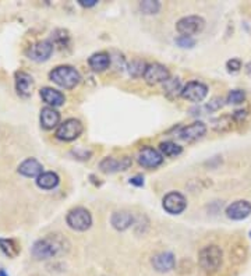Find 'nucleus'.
<instances>
[{
	"mask_svg": "<svg viewBox=\"0 0 251 276\" xmlns=\"http://www.w3.org/2000/svg\"><path fill=\"white\" fill-rule=\"evenodd\" d=\"M138 163L144 168L148 169H155L159 165H162L163 156L159 151H156L152 146H144L143 149H140L137 155Z\"/></svg>",
	"mask_w": 251,
	"mask_h": 276,
	"instance_id": "1a4fd4ad",
	"label": "nucleus"
},
{
	"mask_svg": "<svg viewBox=\"0 0 251 276\" xmlns=\"http://www.w3.org/2000/svg\"><path fill=\"white\" fill-rule=\"evenodd\" d=\"M42 171H43L42 165L34 158L25 159L24 162L18 166V173L25 176V177H38L39 174L43 173Z\"/></svg>",
	"mask_w": 251,
	"mask_h": 276,
	"instance_id": "a211bd4d",
	"label": "nucleus"
},
{
	"mask_svg": "<svg viewBox=\"0 0 251 276\" xmlns=\"http://www.w3.org/2000/svg\"><path fill=\"white\" fill-rule=\"evenodd\" d=\"M0 250L7 255L8 258H16L20 254V247L14 240L10 239H0Z\"/></svg>",
	"mask_w": 251,
	"mask_h": 276,
	"instance_id": "5701e85b",
	"label": "nucleus"
},
{
	"mask_svg": "<svg viewBox=\"0 0 251 276\" xmlns=\"http://www.w3.org/2000/svg\"><path fill=\"white\" fill-rule=\"evenodd\" d=\"M251 213V203L246 200H239L232 203L226 208V216L232 220H243Z\"/></svg>",
	"mask_w": 251,
	"mask_h": 276,
	"instance_id": "9b49d317",
	"label": "nucleus"
},
{
	"mask_svg": "<svg viewBox=\"0 0 251 276\" xmlns=\"http://www.w3.org/2000/svg\"><path fill=\"white\" fill-rule=\"evenodd\" d=\"M131 159L129 156H123L120 159H114V158H105L99 163V169L104 173H114V172L127 171L131 166Z\"/></svg>",
	"mask_w": 251,
	"mask_h": 276,
	"instance_id": "ddd939ff",
	"label": "nucleus"
},
{
	"mask_svg": "<svg viewBox=\"0 0 251 276\" xmlns=\"http://www.w3.org/2000/svg\"><path fill=\"white\" fill-rule=\"evenodd\" d=\"M66 220H67V225L73 230H77V232H85L92 225L91 213H89L88 209H85L82 207L73 208L72 211L67 213Z\"/></svg>",
	"mask_w": 251,
	"mask_h": 276,
	"instance_id": "20e7f679",
	"label": "nucleus"
},
{
	"mask_svg": "<svg viewBox=\"0 0 251 276\" xmlns=\"http://www.w3.org/2000/svg\"><path fill=\"white\" fill-rule=\"evenodd\" d=\"M41 126L45 129V130H52L55 129L57 124L60 123V113L57 112L56 109L50 107V106H46L41 110Z\"/></svg>",
	"mask_w": 251,
	"mask_h": 276,
	"instance_id": "f3484780",
	"label": "nucleus"
},
{
	"mask_svg": "<svg viewBox=\"0 0 251 276\" xmlns=\"http://www.w3.org/2000/svg\"><path fill=\"white\" fill-rule=\"evenodd\" d=\"M169 78V70L163 65L152 63V65L146 66L145 73H144V80H145L146 84H149V85H158L161 82L165 84Z\"/></svg>",
	"mask_w": 251,
	"mask_h": 276,
	"instance_id": "0eeeda50",
	"label": "nucleus"
},
{
	"mask_svg": "<svg viewBox=\"0 0 251 276\" xmlns=\"http://www.w3.org/2000/svg\"><path fill=\"white\" fill-rule=\"evenodd\" d=\"M59 184V176L53 172H43L36 177V186L43 190H52Z\"/></svg>",
	"mask_w": 251,
	"mask_h": 276,
	"instance_id": "4be33fe9",
	"label": "nucleus"
},
{
	"mask_svg": "<svg viewBox=\"0 0 251 276\" xmlns=\"http://www.w3.org/2000/svg\"><path fill=\"white\" fill-rule=\"evenodd\" d=\"M0 276H7L6 275V272H4L3 269H0Z\"/></svg>",
	"mask_w": 251,
	"mask_h": 276,
	"instance_id": "72a5a7b5",
	"label": "nucleus"
},
{
	"mask_svg": "<svg viewBox=\"0 0 251 276\" xmlns=\"http://www.w3.org/2000/svg\"><path fill=\"white\" fill-rule=\"evenodd\" d=\"M161 8V3L155 1V0H145L140 3V10L144 14H156Z\"/></svg>",
	"mask_w": 251,
	"mask_h": 276,
	"instance_id": "a878e982",
	"label": "nucleus"
},
{
	"mask_svg": "<svg viewBox=\"0 0 251 276\" xmlns=\"http://www.w3.org/2000/svg\"><path fill=\"white\" fill-rule=\"evenodd\" d=\"M151 264L156 272H161V274H166V272H170L172 269L175 268L176 265V258L172 252H159L152 257L151 260Z\"/></svg>",
	"mask_w": 251,
	"mask_h": 276,
	"instance_id": "f8f14e48",
	"label": "nucleus"
},
{
	"mask_svg": "<svg viewBox=\"0 0 251 276\" xmlns=\"http://www.w3.org/2000/svg\"><path fill=\"white\" fill-rule=\"evenodd\" d=\"M159 149L165 156H178V155L181 154V146L178 145L176 142H172V141H166V142H162L159 145Z\"/></svg>",
	"mask_w": 251,
	"mask_h": 276,
	"instance_id": "393cba45",
	"label": "nucleus"
},
{
	"mask_svg": "<svg viewBox=\"0 0 251 276\" xmlns=\"http://www.w3.org/2000/svg\"><path fill=\"white\" fill-rule=\"evenodd\" d=\"M97 1L98 0H78V3L82 7H94L97 4Z\"/></svg>",
	"mask_w": 251,
	"mask_h": 276,
	"instance_id": "2f4dec72",
	"label": "nucleus"
},
{
	"mask_svg": "<svg viewBox=\"0 0 251 276\" xmlns=\"http://www.w3.org/2000/svg\"><path fill=\"white\" fill-rule=\"evenodd\" d=\"M69 250V243L60 235H49L34 244L33 255L36 260H49Z\"/></svg>",
	"mask_w": 251,
	"mask_h": 276,
	"instance_id": "f257e3e1",
	"label": "nucleus"
},
{
	"mask_svg": "<svg viewBox=\"0 0 251 276\" xmlns=\"http://www.w3.org/2000/svg\"><path fill=\"white\" fill-rule=\"evenodd\" d=\"M208 95V87L200 81L187 82L181 90V97L190 102H201Z\"/></svg>",
	"mask_w": 251,
	"mask_h": 276,
	"instance_id": "9d476101",
	"label": "nucleus"
},
{
	"mask_svg": "<svg viewBox=\"0 0 251 276\" xmlns=\"http://www.w3.org/2000/svg\"><path fill=\"white\" fill-rule=\"evenodd\" d=\"M41 98L48 104L50 107H56V106H62L66 102V97L60 92V91L53 90V88H42L41 90Z\"/></svg>",
	"mask_w": 251,
	"mask_h": 276,
	"instance_id": "aec40b11",
	"label": "nucleus"
},
{
	"mask_svg": "<svg viewBox=\"0 0 251 276\" xmlns=\"http://www.w3.org/2000/svg\"><path fill=\"white\" fill-rule=\"evenodd\" d=\"M16 88L18 95L21 97H30L33 94L34 88V80L30 74L24 73V71H20L16 74Z\"/></svg>",
	"mask_w": 251,
	"mask_h": 276,
	"instance_id": "dca6fc26",
	"label": "nucleus"
},
{
	"mask_svg": "<svg viewBox=\"0 0 251 276\" xmlns=\"http://www.w3.org/2000/svg\"><path fill=\"white\" fill-rule=\"evenodd\" d=\"M205 27V20L200 16H187L179 20L176 30L181 36H193L200 34Z\"/></svg>",
	"mask_w": 251,
	"mask_h": 276,
	"instance_id": "39448f33",
	"label": "nucleus"
},
{
	"mask_svg": "<svg viewBox=\"0 0 251 276\" xmlns=\"http://www.w3.org/2000/svg\"><path fill=\"white\" fill-rule=\"evenodd\" d=\"M181 87H180V80L179 78H169L163 84V91L169 98H175L179 92L181 94Z\"/></svg>",
	"mask_w": 251,
	"mask_h": 276,
	"instance_id": "b1692460",
	"label": "nucleus"
},
{
	"mask_svg": "<svg viewBox=\"0 0 251 276\" xmlns=\"http://www.w3.org/2000/svg\"><path fill=\"white\" fill-rule=\"evenodd\" d=\"M130 183H131L133 186L141 187L143 184H144V179H143L141 176H136V177H133V179L130 180Z\"/></svg>",
	"mask_w": 251,
	"mask_h": 276,
	"instance_id": "473e14b6",
	"label": "nucleus"
},
{
	"mask_svg": "<svg viewBox=\"0 0 251 276\" xmlns=\"http://www.w3.org/2000/svg\"><path fill=\"white\" fill-rule=\"evenodd\" d=\"M205 133H207V126L201 122H194L179 131V138L187 142H191V141L204 137Z\"/></svg>",
	"mask_w": 251,
	"mask_h": 276,
	"instance_id": "4468645a",
	"label": "nucleus"
},
{
	"mask_svg": "<svg viewBox=\"0 0 251 276\" xmlns=\"http://www.w3.org/2000/svg\"><path fill=\"white\" fill-rule=\"evenodd\" d=\"M49 78L59 87L66 90H72L81 81L80 73L72 66H59L56 69H53L49 74Z\"/></svg>",
	"mask_w": 251,
	"mask_h": 276,
	"instance_id": "f03ea898",
	"label": "nucleus"
},
{
	"mask_svg": "<svg viewBox=\"0 0 251 276\" xmlns=\"http://www.w3.org/2000/svg\"><path fill=\"white\" fill-rule=\"evenodd\" d=\"M146 65L143 60H133L129 66V73L133 77H140V75H144L145 73Z\"/></svg>",
	"mask_w": 251,
	"mask_h": 276,
	"instance_id": "bb28decb",
	"label": "nucleus"
},
{
	"mask_svg": "<svg viewBox=\"0 0 251 276\" xmlns=\"http://www.w3.org/2000/svg\"><path fill=\"white\" fill-rule=\"evenodd\" d=\"M53 52V45L50 41H41L36 42L35 45H33L30 50H28V56L31 57L33 60L36 62H45L48 60L50 55Z\"/></svg>",
	"mask_w": 251,
	"mask_h": 276,
	"instance_id": "2eb2a0df",
	"label": "nucleus"
},
{
	"mask_svg": "<svg viewBox=\"0 0 251 276\" xmlns=\"http://www.w3.org/2000/svg\"><path fill=\"white\" fill-rule=\"evenodd\" d=\"M82 123L77 119H67L56 130V137L62 141H73L82 134Z\"/></svg>",
	"mask_w": 251,
	"mask_h": 276,
	"instance_id": "423d86ee",
	"label": "nucleus"
},
{
	"mask_svg": "<svg viewBox=\"0 0 251 276\" xmlns=\"http://www.w3.org/2000/svg\"><path fill=\"white\" fill-rule=\"evenodd\" d=\"M222 258L223 252L218 245H207L198 254V262L200 267L207 272V274H214L222 265Z\"/></svg>",
	"mask_w": 251,
	"mask_h": 276,
	"instance_id": "7ed1b4c3",
	"label": "nucleus"
},
{
	"mask_svg": "<svg viewBox=\"0 0 251 276\" xmlns=\"http://www.w3.org/2000/svg\"><path fill=\"white\" fill-rule=\"evenodd\" d=\"M244 99H246V94L242 90H233L229 92V95L226 98L227 104H233V105H239V104H243Z\"/></svg>",
	"mask_w": 251,
	"mask_h": 276,
	"instance_id": "cd10ccee",
	"label": "nucleus"
},
{
	"mask_svg": "<svg viewBox=\"0 0 251 276\" xmlns=\"http://www.w3.org/2000/svg\"><path fill=\"white\" fill-rule=\"evenodd\" d=\"M88 65L94 71H105L106 69L110 66V56L105 52L94 53L92 56L89 57Z\"/></svg>",
	"mask_w": 251,
	"mask_h": 276,
	"instance_id": "412c9836",
	"label": "nucleus"
},
{
	"mask_svg": "<svg viewBox=\"0 0 251 276\" xmlns=\"http://www.w3.org/2000/svg\"><path fill=\"white\" fill-rule=\"evenodd\" d=\"M176 43H178L180 48L190 49L194 46L195 41L193 39V38H191V36H179L178 39H176Z\"/></svg>",
	"mask_w": 251,
	"mask_h": 276,
	"instance_id": "c85d7f7f",
	"label": "nucleus"
},
{
	"mask_svg": "<svg viewBox=\"0 0 251 276\" xmlns=\"http://www.w3.org/2000/svg\"><path fill=\"white\" fill-rule=\"evenodd\" d=\"M222 105H223V101H222L220 98H214L210 104L207 105V109H208L210 112H214V110H218L219 107H222Z\"/></svg>",
	"mask_w": 251,
	"mask_h": 276,
	"instance_id": "7c9ffc66",
	"label": "nucleus"
},
{
	"mask_svg": "<svg viewBox=\"0 0 251 276\" xmlns=\"http://www.w3.org/2000/svg\"><path fill=\"white\" fill-rule=\"evenodd\" d=\"M226 67L230 73H237L242 69V62L239 59H232L226 63Z\"/></svg>",
	"mask_w": 251,
	"mask_h": 276,
	"instance_id": "c756f323",
	"label": "nucleus"
},
{
	"mask_svg": "<svg viewBox=\"0 0 251 276\" xmlns=\"http://www.w3.org/2000/svg\"><path fill=\"white\" fill-rule=\"evenodd\" d=\"M112 226H113L116 230H119V232H124V230H127V229L133 225V222H134V218H133V215L127 211H119V212H114L113 215H112Z\"/></svg>",
	"mask_w": 251,
	"mask_h": 276,
	"instance_id": "6ab92c4d",
	"label": "nucleus"
},
{
	"mask_svg": "<svg viewBox=\"0 0 251 276\" xmlns=\"http://www.w3.org/2000/svg\"><path fill=\"white\" fill-rule=\"evenodd\" d=\"M163 209L170 215H179L187 208V201L184 195L178 191H172L163 197Z\"/></svg>",
	"mask_w": 251,
	"mask_h": 276,
	"instance_id": "6e6552de",
	"label": "nucleus"
}]
</instances>
